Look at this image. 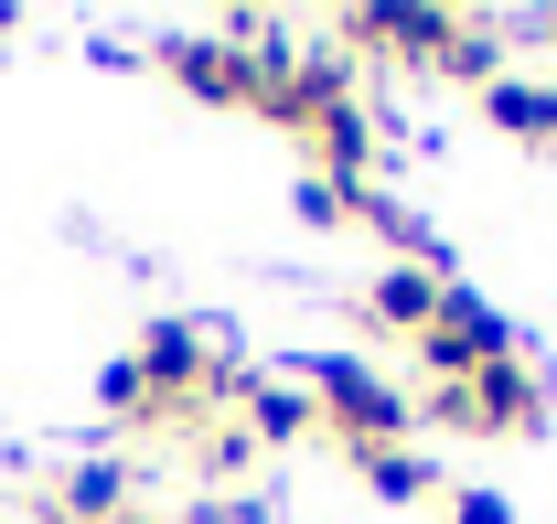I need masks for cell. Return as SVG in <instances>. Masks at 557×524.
<instances>
[{"mask_svg": "<svg viewBox=\"0 0 557 524\" xmlns=\"http://www.w3.org/2000/svg\"><path fill=\"white\" fill-rule=\"evenodd\" d=\"M311 407H322V428L344 439V450H397L418 417V396L397 375H375V364H354V353H322L311 364Z\"/></svg>", "mask_w": 557, "mask_h": 524, "instance_id": "cell-1", "label": "cell"}, {"mask_svg": "<svg viewBox=\"0 0 557 524\" xmlns=\"http://www.w3.org/2000/svg\"><path fill=\"white\" fill-rule=\"evenodd\" d=\"M418 417H429V428H461V439H536V428H547V386L504 353V364L461 375V386L418 396Z\"/></svg>", "mask_w": 557, "mask_h": 524, "instance_id": "cell-2", "label": "cell"}, {"mask_svg": "<svg viewBox=\"0 0 557 524\" xmlns=\"http://www.w3.org/2000/svg\"><path fill=\"white\" fill-rule=\"evenodd\" d=\"M504 353H515V322L493 311L483 289H440V322L418 332V364H429L440 386H461V375H483Z\"/></svg>", "mask_w": 557, "mask_h": 524, "instance_id": "cell-3", "label": "cell"}, {"mask_svg": "<svg viewBox=\"0 0 557 524\" xmlns=\"http://www.w3.org/2000/svg\"><path fill=\"white\" fill-rule=\"evenodd\" d=\"M440 289H450L440 267L397 258V267H375V278H364V322H375V332H397V342H418V332L440 322Z\"/></svg>", "mask_w": 557, "mask_h": 524, "instance_id": "cell-4", "label": "cell"}, {"mask_svg": "<svg viewBox=\"0 0 557 524\" xmlns=\"http://www.w3.org/2000/svg\"><path fill=\"white\" fill-rule=\"evenodd\" d=\"M344 33H354V43H386L397 65H450V43H461V22L429 11V0H418V11H397V0H386V11H354Z\"/></svg>", "mask_w": 557, "mask_h": 524, "instance_id": "cell-5", "label": "cell"}, {"mask_svg": "<svg viewBox=\"0 0 557 524\" xmlns=\"http://www.w3.org/2000/svg\"><path fill=\"white\" fill-rule=\"evenodd\" d=\"M161 65L183 75L205 108H247V54L236 43H161Z\"/></svg>", "mask_w": 557, "mask_h": 524, "instance_id": "cell-6", "label": "cell"}, {"mask_svg": "<svg viewBox=\"0 0 557 524\" xmlns=\"http://www.w3.org/2000/svg\"><path fill=\"white\" fill-rule=\"evenodd\" d=\"M129 514V471L119 460H75L65 492H54V524H119Z\"/></svg>", "mask_w": 557, "mask_h": 524, "instance_id": "cell-7", "label": "cell"}, {"mask_svg": "<svg viewBox=\"0 0 557 524\" xmlns=\"http://www.w3.org/2000/svg\"><path fill=\"white\" fill-rule=\"evenodd\" d=\"M483 118L504 139H557V86H536V75H493V86H483Z\"/></svg>", "mask_w": 557, "mask_h": 524, "instance_id": "cell-8", "label": "cell"}, {"mask_svg": "<svg viewBox=\"0 0 557 524\" xmlns=\"http://www.w3.org/2000/svg\"><path fill=\"white\" fill-rule=\"evenodd\" d=\"M247 439H300V428H311V417H322V407H311V386H289V375H247Z\"/></svg>", "mask_w": 557, "mask_h": 524, "instance_id": "cell-9", "label": "cell"}, {"mask_svg": "<svg viewBox=\"0 0 557 524\" xmlns=\"http://www.w3.org/2000/svg\"><path fill=\"white\" fill-rule=\"evenodd\" d=\"M354 471H364V492H386V503H429L440 492V471L397 439V450H354Z\"/></svg>", "mask_w": 557, "mask_h": 524, "instance_id": "cell-10", "label": "cell"}, {"mask_svg": "<svg viewBox=\"0 0 557 524\" xmlns=\"http://www.w3.org/2000/svg\"><path fill=\"white\" fill-rule=\"evenodd\" d=\"M450 524H515V503H504V492H483V482H472V492H450Z\"/></svg>", "mask_w": 557, "mask_h": 524, "instance_id": "cell-11", "label": "cell"}, {"mask_svg": "<svg viewBox=\"0 0 557 524\" xmlns=\"http://www.w3.org/2000/svg\"><path fill=\"white\" fill-rule=\"evenodd\" d=\"M119 524H161V514H119Z\"/></svg>", "mask_w": 557, "mask_h": 524, "instance_id": "cell-12", "label": "cell"}]
</instances>
